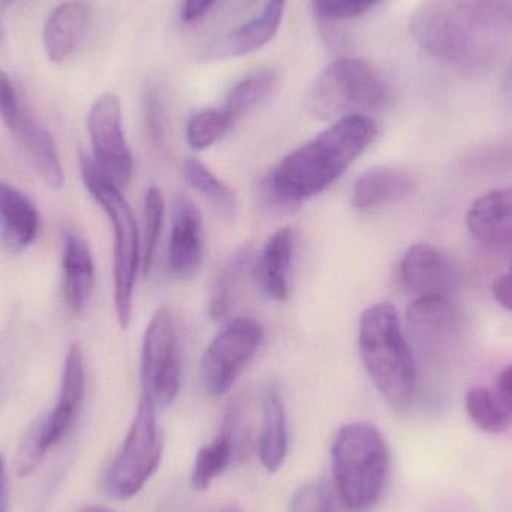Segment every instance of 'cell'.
Wrapping results in <instances>:
<instances>
[{"mask_svg": "<svg viewBox=\"0 0 512 512\" xmlns=\"http://www.w3.org/2000/svg\"><path fill=\"white\" fill-rule=\"evenodd\" d=\"M183 177L195 192L206 198L216 209L230 215L236 212L237 197L233 189L215 176L200 159L188 158L183 162Z\"/></svg>", "mask_w": 512, "mask_h": 512, "instance_id": "83f0119b", "label": "cell"}, {"mask_svg": "<svg viewBox=\"0 0 512 512\" xmlns=\"http://www.w3.org/2000/svg\"><path fill=\"white\" fill-rule=\"evenodd\" d=\"M358 351L382 399L405 411L418 390V369L399 312L391 303L367 307L358 325Z\"/></svg>", "mask_w": 512, "mask_h": 512, "instance_id": "3957f363", "label": "cell"}, {"mask_svg": "<svg viewBox=\"0 0 512 512\" xmlns=\"http://www.w3.org/2000/svg\"><path fill=\"white\" fill-rule=\"evenodd\" d=\"M252 256L251 245L239 246L216 273L209 298L210 319L216 324H225L230 319L237 289L251 267Z\"/></svg>", "mask_w": 512, "mask_h": 512, "instance_id": "cb8c5ba5", "label": "cell"}, {"mask_svg": "<svg viewBox=\"0 0 512 512\" xmlns=\"http://www.w3.org/2000/svg\"><path fill=\"white\" fill-rule=\"evenodd\" d=\"M86 399V367L80 345L69 348L63 364L60 393L56 405L45 417L39 418L21 441L15 457L18 477H29L39 468L51 450L62 444L77 423Z\"/></svg>", "mask_w": 512, "mask_h": 512, "instance_id": "52a82bcc", "label": "cell"}, {"mask_svg": "<svg viewBox=\"0 0 512 512\" xmlns=\"http://www.w3.org/2000/svg\"><path fill=\"white\" fill-rule=\"evenodd\" d=\"M475 242L493 251H512V186L477 198L466 215Z\"/></svg>", "mask_w": 512, "mask_h": 512, "instance_id": "9a60e30c", "label": "cell"}, {"mask_svg": "<svg viewBox=\"0 0 512 512\" xmlns=\"http://www.w3.org/2000/svg\"><path fill=\"white\" fill-rule=\"evenodd\" d=\"M39 215L35 204L14 186L0 180V242L11 254H18L35 242Z\"/></svg>", "mask_w": 512, "mask_h": 512, "instance_id": "d6986e66", "label": "cell"}, {"mask_svg": "<svg viewBox=\"0 0 512 512\" xmlns=\"http://www.w3.org/2000/svg\"><path fill=\"white\" fill-rule=\"evenodd\" d=\"M493 297L504 309L512 312V264L510 271L496 277L492 285Z\"/></svg>", "mask_w": 512, "mask_h": 512, "instance_id": "836d02e7", "label": "cell"}, {"mask_svg": "<svg viewBox=\"0 0 512 512\" xmlns=\"http://www.w3.org/2000/svg\"><path fill=\"white\" fill-rule=\"evenodd\" d=\"M279 74L274 69H262L243 78L228 93L224 111L236 125L243 116L258 107L276 89Z\"/></svg>", "mask_w": 512, "mask_h": 512, "instance_id": "484cf974", "label": "cell"}, {"mask_svg": "<svg viewBox=\"0 0 512 512\" xmlns=\"http://www.w3.org/2000/svg\"><path fill=\"white\" fill-rule=\"evenodd\" d=\"M496 394L512 417V364L499 373L496 379Z\"/></svg>", "mask_w": 512, "mask_h": 512, "instance_id": "d590c367", "label": "cell"}, {"mask_svg": "<svg viewBox=\"0 0 512 512\" xmlns=\"http://www.w3.org/2000/svg\"><path fill=\"white\" fill-rule=\"evenodd\" d=\"M295 252L292 228H280L265 242L256 258L255 279L261 291L277 303L289 298V268Z\"/></svg>", "mask_w": 512, "mask_h": 512, "instance_id": "ffe728a7", "label": "cell"}, {"mask_svg": "<svg viewBox=\"0 0 512 512\" xmlns=\"http://www.w3.org/2000/svg\"><path fill=\"white\" fill-rule=\"evenodd\" d=\"M222 512H243V511L239 510V508H237V507H228V508H225V510Z\"/></svg>", "mask_w": 512, "mask_h": 512, "instance_id": "ab89813d", "label": "cell"}, {"mask_svg": "<svg viewBox=\"0 0 512 512\" xmlns=\"http://www.w3.org/2000/svg\"><path fill=\"white\" fill-rule=\"evenodd\" d=\"M259 460L265 471L274 474L282 468L288 454V421L285 406L276 388H268L262 399Z\"/></svg>", "mask_w": 512, "mask_h": 512, "instance_id": "603a6c76", "label": "cell"}, {"mask_svg": "<svg viewBox=\"0 0 512 512\" xmlns=\"http://www.w3.org/2000/svg\"><path fill=\"white\" fill-rule=\"evenodd\" d=\"M289 512H334L330 498L319 484L301 486L292 495Z\"/></svg>", "mask_w": 512, "mask_h": 512, "instance_id": "d6a6232c", "label": "cell"}, {"mask_svg": "<svg viewBox=\"0 0 512 512\" xmlns=\"http://www.w3.org/2000/svg\"><path fill=\"white\" fill-rule=\"evenodd\" d=\"M78 512H114L110 508L99 507V505H89V507L81 508Z\"/></svg>", "mask_w": 512, "mask_h": 512, "instance_id": "f35d334b", "label": "cell"}, {"mask_svg": "<svg viewBox=\"0 0 512 512\" xmlns=\"http://www.w3.org/2000/svg\"><path fill=\"white\" fill-rule=\"evenodd\" d=\"M144 125L153 149H164L165 140H167V122H165L162 99L156 86H150L144 95Z\"/></svg>", "mask_w": 512, "mask_h": 512, "instance_id": "4dcf8cb0", "label": "cell"}, {"mask_svg": "<svg viewBox=\"0 0 512 512\" xmlns=\"http://www.w3.org/2000/svg\"><path fill=\"white\" fill-rule=\"evenodd\" d=\"M81 179L110 219L114 236V309L117 322L123 330H128L134 306L135 283L141 268V242L132 207L123 197L122 189L114 185L99 170L92 156L80 152Z\"/></svg>", "mask_w": 512, "mask_h": 512, "instance_id": "5b68a950", "label": "cell"}, {"mask_svg": "<svg viewBox=\"0 0 512 512\" xmlns=\"http://www.w3.org/2000/svg\"><path fill=\"white\" fill-rule=\"evenodd\" d=\"M265 330L251 318L228 319L204 351L201 378L213 397H221L236 384L264 343Z\"/></svg>", "mask_w": 512, "mask_h": 512, "instance_id": "30bf717a", "label": "cell"}, {"mask_svg": "<svg viewBox=\"0 0 512 512\" xmlns=\"http://www.w3.org/2000/svg\"><path fill=\"white\" fill-rule=\"evenodd\" d=\"M8 508V478H6L5 457L0 454V512Z\"/></svg>", "mask_w": 512, "mask_h": 512, "instance_id": "8d00e7d4", "label": "cell"}, {"mask_svg": "<svg viewBox=\"0 0 512 512\" xmlns=\"http://www.w3.org/2000/svg\"><path fill=\"white\" fill-rule=\"evenodd\" d=\"M233 126L234 123L231 122L224 108H210L194 114L189 119L186 126V140L191 149H210L222 140Z\"/></svg>", "mask_w": 512, "mask_h": 512, "instance_id": "f1b7e54d", "label": "cell"}, {"mask_svg": "<svg viewBox=\"0 0 512 512\" xmlns=\"http://www.w3.org/2000/svg\"><path fill=\"white\" fill-rule=\"evenodd\" d=\"M183 366L176 322L168 307H159L147 325L141 351V385L156 409L173 405L182 388Z\"/></svg>", "mask_w": 512, "mask_h": 512, "instance_id": "9c48e42d", "label": "cell"}, {"mask_svg": "<svg viewBox=\"0 0 512 512\" xmlns=\"http://www.w3.org/2000/svg\"><path fill=\"white\" fill-rule=\"evenodd\" d=\"M378 123L367 114H348L288 153L259 183L268 207L298 206L327 191L378 137Z\"/></svg>", "mask_w": 512, "mask_h": 512, "instance_id": "7a4b0ae2", "label": "cell"}, {"mask_svg": "<svg viewBox=\"0 0 512 512\" xmlns=\"http://www.w3.org/2000/svg\"><path fill=\"white\" fill-rule=\"evenodd\" d=\"M206 252L204 219L189 198L180 195L174 204L173 225L168 243V268L171 276L189 280L198 273Z\"/></svg>", "mask_w": 512, "mask_h": 512, "instance_id": "4fadbf2b", "label": "cell"}, {"mask_svg": "<svg viewBox=\"0 0 512 512\" xmlns=\"http://www.w3.org/2000/svg\"><path fill=\"white\" fill-rule=\"evenodd\" d=\"M400 279L415 298L451 297L456 286V273L447 256L427 243H417L405 252Z\"/></svg>", "mask_w": 512, "mask_h": 512, "instance_id": "5bb4252c", "label": "cell"}, {"mask_svg": "<svg viewBox=\"0 0 512 512\" xmlns=\"http://www.w3.org/2000/svg\"><path fill=\"white\" fill-rule=\"evenodd\" d=\"M465 406L472 423L481 432L499 435L510 429L511 414L493 391L483 387L472 388L466 394Z\"/></svg>", "mask_w": 512, "mask_h": 512, "instance_id": "4316f807", "label": "cell"}, {"mask_svg": "<svg viewBox=\"0 0 512 512\" xmlns=\"http://www.w3.org/2000/svg\"><path fill=\"white\" fill-rule=\"evenodd\" d=\"M334 483L345 507L366 511L384 492L390 451L378 427L364 421L340 427L331 444Z\"/></svg>", "mask_w": 512, "mask_h": 512, "instance_id": "277c9868", "label": "cell"}, {"mask_svg": "<svg viewBox=\"0 0 512 512\" xmlns=\"http://www.w3.org/2000/svg\"><path fill=\"white\" fill-rule=\"evenodd\" d=\"M417 180L402 168L382 167L370 168L355 180L351 192V204L358 212H372L382 209L414 194Z\"/></svg>", "mask_w": 512, "mask_h": 512, "instance_id": "2e32d148", "label": "cell"}, {"mask_svg": "<svg viewBox=\"0 0 512 512\" xmlns=\"http://www.w3.org/2000/svg\"><path fill=\"white\" fill-rule=\"evenodd\" d=\"M93 161L114 185L123 186L134 176V158L123 131L122 104L113 93L96 99L87 116Z\"/></svg>", "mask_w": 512, "mask_h": 512, "instance_id": "8fae6325", "label": "cell"}, {"mask_svg": "<svg viewBox=\"0 0 512 512\" xmlns=\"http://www.w3.org/2000/svg\"><path fill=\"white\" fill-rule=\"evenodd\" d=\"M390 89L378 71L363 59H339L316 78L306 96L313 119L327 122L340 114L381 110L390 102Z\"/></svg>", "mask_w": 512, "mask_h": 512, "instance_id": "8992f818", "label": "cell"}, {"mask_svg": "<svg viewBox=\"0 0 512 512\" xmlns=\"http://www.w3.org/2000/svg\"><path fill=\"white\" fill-rule=\"evenodd\" d=\"M236 451V414L231 412L219 435L198 451L192 468L191 484L194 490L206 492L213 481L221 477L233 463Z\"/></svg>", "mask_w": 512, "mask_h": 512, "instance_id": "d4e9b609", "label": "cell"}, {"mask_svg": "<svg viewBox=\"0 0 512 512\" xmlns=\"http://www.w3.org/2000/svg\"><path fill=\"white\" fill-rule=\"evenodd\" d=\"M8 131L23 144L41 179L51 188H62L65 173L51 132L45 129L26 107H23L20 116Z\"/></svg>", "mask_w": 512, "mask_h": 512, "instance_id": "44dd1931", "label": "cell"}, {"mask_svg": "<svg viewBox=\"0 0 512 512\" xmlns=\"http://www.w3.org/2000/svg\"><path fill=\"white\" fill-rule=\"evenodd\" d=\"M462 325V313L451 297H418L406 310L412 354L429 364L448 358Z\"/></svg>", "mask_w": 512, "mask_h": 512, "instance_id": "7c38bea8", "label": "cell"}, {"mask_svg": "<svg viewBox=\"0 0 512 512\" xmlns=\"http://www.w3.org/2000/svg\"><path fill=\"white\" fill-rule=\"evenodd\" d=\"M382 0H312L319 17L330 21L352 20L367 14Z\"/></svg>", "mask_w": 512, "mask_h": 512, "instance_id": "1f68e13d", "label": "cell"}, {"mask_svg": "<svg viewBox=\"0 0 512 512\" xmlns=\"http://www.w3.org/2000/svg\"><path fill=\"white\" fill-rule=\"evenodd\" d=\"M285 8L286 0H268L264 11L258 17L213 42L207 48L206 56L215 60L231 59L246 56L264 47L276 36Z\"/></svg>", "mask_w": 512, "mask_h": 512, "instance_id": "e0dca14e", "label": "cell"}, {"mask_svg": "<svg viewBox=\"0 0 512 512\" xmlns=\"http://www.w3.org/2000/svg\"><path fill=\"white\" fill-rule=\"evenodd\" d=\"M164 218V195L158 186H152L144 197V246L143 259H141V270L144 274H149L153 261H155Z\"/></svg>", "mask_w": 512, "mask_h": 512, "instance_id": "f546056e", "label": "cell"}, {"mask_svg": "<svg viewBox=\"0 0 512 512\" xmlns=\"http://www.w3.org/2000/svg\"><path fill=\"white\" fill-rule=\"evenodd\" d=\"M63 298L72 313L89 304L95 286V262L89 243L74 230L63 231Z\"/></svg>", "mask_w": 512, "mask_h": 512, "instance_id": "ac0fdd59", "label": "cell"}, {"mask_svg": "<svg viewBox=\"0 0 512 512\" xmlns=\"http://www.w3.org/2000/svg\"><path fill=\"white\" fill-rule=\"evenodd\" d=\"M90 8L81 0H69L57 6L45 21L44 48L51 62H65L86 36Z\"/></svg>", "mask_w": 512, "mask_h": 512, "instance_id": "7402d4cb", "label": "cell"}, {"mask_svg": "<svg viewBox=\"0 0 512 512\" xmlns=\"http://www.w3.org/2000/svg\"><path fill=\"white\" fill-rule=\"evenodd\" d=\"M0 2H2V3H9V2H11V0H0Z\"/></svg>", "mask_w": 512, "mask_h": 512, "instance_id": "60d3db41", "label": "cell"}, {"mask_svg": "<svg viewBox=\"0 0 512 512\" xmlns=\"http://www.w3.org/2000/svg\"><path fill=\"white\" fill-rule=\"evenodd\" d=\"M156 414L158 409L152 400L141 393L128 435L102 478V487L110 498H134L158 472L164 456V438Z\"/></svg>", "mask_w": 512, "mask_h": 512, "instance_id": "ba28073f", "label": "cell"}, {"mask_svg": "<svg viewBox=\"0 0 512 512\" xmlns=\"http://www.w3.org/2000/svg\"><path fill=\"white\" fill-rule=\"evenodd\" d=\"M502 96H504L505 104L512 113V63L508 66L504 78H502Z\"/></svg>", "mask_w": 512, "mask_h": 512, "instance_id": "74e56055", "label": "cell"}, {"mask_svg": "<svg viewBox=\"0 0 512 512\" xmlns=\"http://www.w3.org/2000/svg\"><path fill=\"white\" fill-rule=\"evenodd\" d=\"M409 29L433 59L457 71H484L511 48L512 0H426Z\"/></svg>", "mask_w": 512, "mask_h": 512, "instance_id": "6da1fadb", "label": "cell"}, {"mask_svg": "<svg viewBox=\"0 0 512 512\" xmlns=\"http://www.w3.org/2000/svg\"><path fill=\"white\" fill-rule=\"evenodd\" d=\"M218 0H183L182 20L186 24L201 20Z\"/></svg>", "mask_w": 512, "mask_h": 512, "instance_id": "e575fe53", "label": "cell"}]
</instances>
